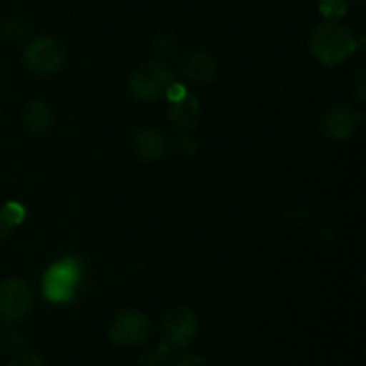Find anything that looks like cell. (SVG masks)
Segmentation results:
<instances>
[{
    "mask_svg": "<svg viewBox=\"0 0 366 366\" xmlns=\"http://www.w3.org/2000/svg\"><path fill=\"white\" fill-rule=\"evenodd\" d=\"M311 54L318 63L335 66L349 59L357 49V39L350 29L340 21H325L318 25L310 38Z\"/></svg>",
    "mask_w": 366,
    "mask_h": 366,
    "instance_id": "cell-1",
    "label": "cell"
},
{
    "mask_svg": "<svg viewBox=\"0 0 366 366\" xmlns=\"http://www.w3.org/2000/svg\"><path fill=\"white\" fill-rule=\"evenodd\" d=\"M175 84L174 71L161 61H149L132 71L129 79V92L132 97L143 102H154L168 93Z\"/></svg>",
    "mask_w": 366,
    "mask_h": 366,
    "instance_id": "cell-2",
    "label": "cell"
},
{
    "mask_svg": "<svg viewBox=\"0 0 366 366\" xmlns=\"http://www.w3.org/2000/svg\"><path fill=\"white\" fill-rule=\"evenodd\" d=\"M81 282V264L71 257L54 263L43 277V295L49 302L64 304L74 299Z\"/></svg>",
    "mask_w": 366,
    "mask_h": 366,
    "instance_id": "cell-3",
    "label": "cell"
},
{
    "mask_svg": "<svg viewBox=\"0 0 366 366\" xmlns=\"http://www.w3.org/2000/svg\"><path fill=\"white\" fill-rule=\"evenodd\" d=\"M199 331V318L195 311L186 306L170 307L161 318V336L172 349H184Z\"/></svg>",
    "mask_w": 366,
    "mask_h": 366,
    "instance_id": "cell-4",
    "label": "cell"
},
{
    "mask_svg": "<svg viewBox=\"0 0 366 366\" xmlns=\"http://www.w3.org/2000/svg\"><path fill=\"white\" fill-rule=\"evenodd\" d=\"M24 63L36 75L56 74L64 63L63 45L52 36H38L25 49Z\"/></svg>",
    "mask_w": 366,
    "mask_h": 366,
    "instance_id": "cell-5",
    "label": "cell"
},
{
    "mask_svg": "<svg viewBox=\"0 0 366 366\" xmlns=\"http://www.w3.org/2000/svg\"><path fill=\"white\" fill-rule=\"evenodd\" d=\"M32 307V290L21 279H6L0 282V322L16 324L27 317Z\"/></svg>",
    "mask_w": 366,
    "mask_h": 366,
    "instance_id": "cell-6",
    "label": "cell"
},
{
    "mask_svg": "<svg viewBox=\"0 0 366 366\" xmlns=\"http://www.w3.org/2000/svg\"><path fill=\"white\" fill-rule=\"evenodd\" d=\"M150 320L145 313L136 310H125L114 317L109 325L111 342L122 347L142 345L150 336Z\"/></svg>",
    "mask_w": 366,
    "mask_h": 366,
    "instance_id": "cell-7",
    "label": "cell"
},
{
    "mask_svg": "<svg viewBox=\"0 0 366 366\" xmlns=\"http://www.w3.org/2000/svg\"><path fill=\"white\" fill-rule=\"evenodd\" d=\"M361 120H363V114L360 111L347 104H336L325 111L324 118H322V129L327 138L343 142L356 132Z\"/></svg>",
    "mask_w": 366,
    "mask_h": 366,
    "instance_id": "cell-8",
    "label": "cell"
},
{
    "mask_svg": "<svg viewBox=\"0 0 366 366\" xmlns=\"http://www.w3.org/2000/svg\"><path fill=\"white\" fill-rule=\"evenodd\" d=\"M218 63L207 50H192L181 61V74L192 84H209L217 77Z\"/></svg>",
    "mask_w": 366,
    "mask_h": 366,
    "instance_id": "cell-9",
    "label": "cell"
},
{
    "mask_svg": "<svg viewBox=\"0 0 366 366\" xmlns=\"http://www.w3.org/2000/svg\"><path fill=\"white\" fill-rule=\"evenodd\" d=\"M132 147L138 154L139 159L143 161H159L167 156L168 142L167 136L156 127H142L132 138Z\"/></svg>",
    "mask_w": 366,
    "mask_h": 366,
    "instance_id": "cell-10",
    "label": "cell"
},
{
    "mask_svg": "<svg viewBox=\"0 0 366 366\" xmlns=\"http://www.w3.org/2000/svg\"><path fill=\"white\" fill-rule=\"evenodd\" d=\"M168 118L181 129L195 127L200 118V104L189 93H184L179 99H174L168 109Z\"/></svg>",
    "mask_w": 366,
    "mask_h": 366,
    "instance_id": "cell-11",
    "label": "cell"
},
{
    "mask_svg": "<svg viewBox=\"0 0 366 366\" xmlns=\"http://www.w3.org/2000/svg\"><path fill=\"white\" fill-rule=\"evenodd\" d=\"M24 124L32 134H43L52 125V113L43 100H32L24 111Z\"/></svg>",
    "mask_w": 366,
    "mask_h": 366,
    "instance_id": "cell-12",
    "label": "cell"
},
{
    "mask_svg": "<svg viewBox=\"0 0 366 366\" xmlns=\"http://www.w3.org/2000/svg\"><path fill=\"white\" fill-rule=\"evenodd\" d=\"M318 9H320V13L329 21H338L340 18H343L347 14L349 4H347V0H320L318 2Z\"/></svg>",
    "mask_w": 366,
    "mask_h": 366,
    "instance_id": "cell-13",
    "label": "cell"
},
{
    "mask_svg": "<svg viewBox=\"0 0 366 366\" xmlns=\"http://www.w3.org/2000/svg\"><path fill=\"white\" fill-rule=\"evenodd\" d=\"M0 211H2L4 218H6L7 224H9L11 227H14V225H20L21 222L25 220V207L18 202L6 204V206H4Z\"/></svg>",
    "mask_w": 366,
    "mask_h": 366,
    "instance_id": "cell-14",
    "label": "cell"
},
{
    "mask_svg": "<svg viewBox=\"0 0 366 366\" xmlns=\"http://www.w3.org/2000/svg\"><path fill=\"white\" fill-rule=\"evenodd\" d=\"M9 366H45L41 356L36 352H20L13 357Z\"/></svg>",
    "mask_w": 366,
    "mask_h": 366,
    "instance_id": "cell-15",
    "label": "cell"
},
{
    "mask_svg": "<svg viewBox=\"0 0 366 366\" xmlns=\"http://www.w3.org/2000/svg\"><path fill=\"white\" fill-rule=\"evenodd\" d=\"M21 336L14 331L0 332V347L6 350H18L21 347Z\"/></svg>",
    "mask_w": 366,
    "mask_h": 366,
    "instance_id": "cell-16",
    "label": "cell"
},
{
    "mask_svg": "<svg viewBox=\"0 0 366 366\" xmlns=\"http://www.w3.org/2000/svg\"><path fill=\"white\" fill-rule=\"evenodd\" d=\"M2 32H4V36H6V38L16 39V38H20L21 34H24L25 27H24V24H21L20 20H16V18H11V20H7L6 24L2 25Z\"/></svg>",
    "mask_w": 366,
    "mask_h": 366,
    "instance_id": "cell-17",
    "label": "cell"
},
{
    "mask_svg": "<svg viewBox=\"0 0 366 366\" xmlns=\"http://www.w3.org/2000/svg\"><path fill=\"white\" fill-rule=\"evenodd\" d=\"M172 366H207V363L197 354H182L172 363Z\"/></svg>",
    "mask_w": 366,
    "mask_h": 366,
    "instance_id": "cell-18",
    "label": "cell"
},
{
    "mask_svg": "<svg viewBox=\"0 0 366 366\" xmlns=\"http://www.w3.org/2000/svg\"><path fill=\"white\" fill-rule=\"evenodd\" d=\"M365 82H366V74L363 68H361V70L352 77V89L360 100H365V93H366Z\"/></svg>",
    "mask_w": 366,
    "mask_h": 366,
    "instance_id": "cell-19",
    "label": "cell"
},
{
    "mask_svg": "<svg viewBox=\"0 0 366 366\" xmlns=\"http://www.w3.org/2000/svg\"><path fill=\"white\" fill-rule=\"evenodd\" d=\"M11 225L7 224V220L6 218H4V214H2V211H0V243H4L6 242V239H9V236H11Z\"/></svg>",
    "mask_w": 366,
    "mask_h": 366,
    "instance_id": "cell-20",
    "label": "cell"
},
{
    "mask_svg": "<svg viewBox=\"0 0 366 366\" xmlns=\"http://www.w3.org/2000/svg\"><path fill=\"white\" fill-rule=\"evenodd\" d=\"M354 2H356V4H360V6H363V4L366 2V0H354Z\"/></svg>",
    "mask_w": 366,
    "mask_h": 366,
    "instance_id": "cell-21",
    "label": "cell"
}]
</instances>
